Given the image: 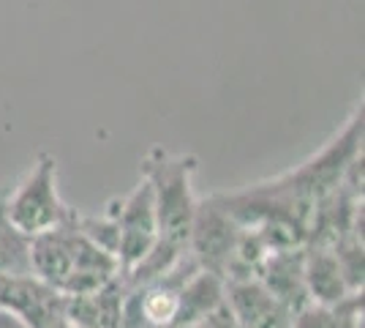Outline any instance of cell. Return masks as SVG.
<instances>
[{"label":"cell","mask_w":365,"mask_h":328,"mask_svg":"<svg viewBox=\"0 0 365 328\" xmlns=\"http://www.w3.org/2000/svg\"><path fill=\"white\" fill-rule=\"evenodd\" d=\"M31 271L63 296H79L120 277V263L79 230L74 211L63 224L31 238Z\"/></svg>","instance_id":"3957f363"},{"label":"cell","mask_w":365,"mask_h":328,"mask_svg":"<svg viewBox=\"0 0 365 328\" xmlns=\"http://www.w3.org/2000/svg\"><path fill=\"white\" fill-rule=\"evenodd\" d=\"M240 233H243V224H237L229 217L213 194L202 197V200H197V211H194L188 252L194 254L199 268L213 271L221 279H227V271L232 266Z\"/></svg>","instance_id":"8992f818"},{"label":"cell","mask_w":365,"mask_h":328,"mask_svg":"<svg viewBox=\"0 0 365 328\" xmlns=\"http://www.w3.org/2000/svg\"><path fill=\"white\" fill-rule=\"evenodd\" d=\"M303 277L311 304L327 307V304H335L351 293L346 287L344 274H341L333 247H327V244H305L303 247Z\"/></svg>","instance_id":"30bf717a"},{"label":"cell","mask_w":365,"mask_h":328,"mask_svg":"<svg viewBox=\"0 0 365 328\" xmlns=\"http://www.w3.org/2000/svg\"><path fill=\"white\" fill-rule=\"evenodd\" d=\"M194 328H240V323L235 320V314H232V309H229L227 301H224L221 307H215L213 312L207 314L202 323H197Z\"/></svg>","instance_id":"5bb4252c"},{"label":"cell","mask_w":365,"mask_h":328,"mask_svg":"<svg viewBox=\"0 0 365 328\" xmlns=\"http://www.w3.org/2000/svg\"><path fill=\"white\" fill-rule=\"evenodd\" d=\"M254 277H257L281 304H287L294 314L311 304L308 290H305V277H303V247L270 249L264 254V260L259 263Z\"/></svg>","instance_id":"ba28073f"},{"label":"cell","mask_w":365,"mask_h":328,"mask_svg":"<svg viewBox=\"0 0 365 328\" xmlns=\"http://www.w3.org/2000/svg\"><path fill=\"white\" fill-rule=\"evenodd\" d=\"M125 290L123 277H115L98 290L66 296V320L74 328H123Z\"/></svg>","instance_id":"9c48e42d"},{"label":"cell","mask_w":365,"mask_h":328,"mask_svg":"<svg viewBox=\"0 0 365 328\" xmlns=\"http://www.w3.org/2000/svg\"><path fill=\"white\" fill-rule=\"evenodd\" d=\"M224 301L240 328H289L294 320V312L287 304H281L257 277L227 282Z\"/></svg>","instance_id":"52a82bcc"},{"label":"cell","mask_w":365,"mask_h":328,"mask_svg":"<svg viewBox=\"0 0 365 328\" xmlns=\"http://www.w3.org/2000/svg\"><path fill=\"white\" fill-rule=\"evenodd\" d=\"M363 118L360 104L333 140L294 170L213 197L237 224L257 230L267 249L305 247L319 203L338 189L351 159L363 154Z\"/></svg>","instance_id":"6da1fadb"},{"label":"cell","mask_w":365,"mask_h":328,"mask_svg":"<svg viewBox=\"0 0 365 328\" xmlns=\"http://www.w3.org/2000/svg\"><path fill=\"white\" fill-rule=\"evenodd\" d=\"M224 287H227V282L221 279L218 274L205 271V268H197L180 287L178 309H175V317H172V326L194 328L197 323H202L207 314L213 312L215 307L224 304Z\"/></svg>","instance_id":"8fae6325"},{"label":"cell","mask_w":365,"mask_h":328,"mask_svg":"<svg viewBox=\"0 0 365 328\" xmlns=\"http://www.w3.org/2000/svg\"><path fill=\"white\" fill-rule=\"evenodd\" d=\"M194 172L197 156L191 154H169L164 148H150L142 159V178L153 187L155 208V244L134 268L120 274L125 287H137L167 274L191 247V227L197 211L194 194Z\"/></svg>","instance_id":"7a4b0ae2"},{"label":"cell","mask_w":365,"mask_h":328,"mask_svg":"<svg viewBox=\"0 0 365 328\" xmlns=\"http://www.w3.org/2000/svg\"><path fill=\"white\" fill-rule=\"evenodd\" d=\"M6 211L14 227L31 238L58 227L74 214L58 194V161L52 154H38L28 178L6 197Z\"/></svg>","instance_id":"277c9868"},{"label":"cell","mask_w":365,"mask_h":328,"mask_svg":"<svg viewBox=\"0 0 365 328\" xmlns=\"http://www.w3.org/2000/svg\"><path fill=\"white\" fill-rule=\"evenodd\" d=\"M107 211L118 224V263L120 274H125L155 244V208H153L150 181L142 178L125 197L109 200Z\"/></svg>","instance_id":"5b68a950"},{"label":"cell","mask_w":365,"mask_h":328,"mask_svg":"<svg viewBox=\"0 0 365 328\" xmlns=\"http://www.w3.org/2000/svg\"><path fill=\"white\" fill-rule=\"evenodd\" d=\"M139 328H175V326H139Z\"/></svg>","instance_id":"2e32d148"},{"label":"cell","mask_w":365,"mask_h":328,"mask_svg":"<svg viewBox=\"0 0 365 328\" xmlns=\"http://www.w3.org/2000/svg\"><path fill=\"white\" fill-rule=\"evenodd\" d=\"M363 293H349L335 304H308L294 314L289 328H360Z\"/></svg>","instance_id":"7c38bea8"},{"label":"cell","mask_w":365,"mask_h":328,"mask_svg":"<svg viewBox=\"0 0 365 328\" xmlns=\"http://www.w3.org/2000/svg\"><path fill=\"white\" fill-rule=\"evenodd\" d=\"M49 328H74L68 320H61V323H55V326H49Z\"/></svg>","instance_id":"9a60e30c"},{"label":"cell","mask_w":365,"mask_h":328,"mask_svg":"<svg viewBox=\"0 0 365 328\" xmlns=\"http://www.w3.org/2000/svg\"><path fill=\"white\" fill-rule=\"evenodd\" d=\"M6 192H0V277H33L31 235H25L6 211Z\"/></svg>","instance_id":"4fadbf2b"}]
</instances>
